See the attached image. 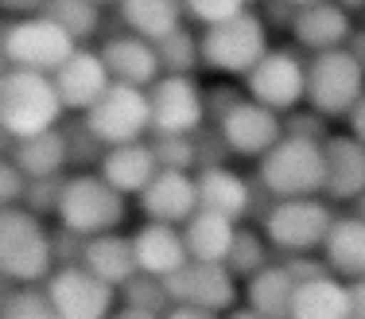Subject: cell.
I'll return each mask as SVG.
<instances>
[{
	"label": "cell",
	"mask_w": 365,
	"mask_h": 319,
	"mask_svg": "<svg viewBox=\"0 0 365 319\" xmlns=\"http://www.w3.org/2000/svg\"><path fill=\"white\" fill-rule=\"evenodd\" d=\"M66 121V106L51 74L4 66L0 74V128L4 141H28Z\"/></svg>",
	"instance_id": "1"
},
{
	"label": "cell",
	"mask_w": 365,
	"mask_h": 319,
	"mask_svg": "<svg viewBox=\"0 0 365 319\" xmlns=\"http://www.w3.org/2000/svg\"><path fill=\"white\" fill-rule=\"evenodd\" d=\"M58 269L47 218L12 206L0 214V273L4 284H47Z\"/></svg>",
	"instance_id": "2"
},
{
	"label": "cell",
	"mask_w": 365,
	"mask_h": 319,
	"mask_svg": "<svg viewBox=\"0 0 365 319\" xmlns=\"http://www.w3.org/2000/svg\"><path fill=\"white\" fill-rule=\"evenodd\" d=\"M128 218V199L101 179V171H71L58 199L55 222L82 238H98L120 230Z\"/></svg>",
	"instance_id": "3"
},
{
	"label": "cell",
	"mask_w": 365,
	"mask_h": 319,
	"mask_svg": "<svg viewBox=\"0 0 365 319\" xmlns=\"http://www.w3.org/2000/svg\"><path fill=\"white\" fill-rule=\"evenodd\" d=\"M338 211L327 195L315 199H276L268 214L257 222L264 238L280 257H299V253H323L327 234L334 226Z\"/></svg>",
	"instance_id": "4"
},
{
	"label": "cell",
	"mask_w": 365,
	"mask_h": 319,
	"mask_svg": "<svg viewBox=\"0 0 365 319\" xmlns=\"http://www.w3.org/2000/svg\"><path fill=\"white\" fill-rule=\"evenodd\" d=\"M257 183L272 199H315L327 191V156L323 144L284 136L264 160H257Z\"/></svg>",
	"instance_id": "5"
},
{
	"label": "cell",
	"mask_w": 365,
	"mask_h": 319,
	"mask_svg": "<svg viewBox=\"0 0 365 319\" xmlns=\"http://www.w3.org/2000/svg\"><path fill=\"white\" fill-rule=\"evenodd\" d=\"M202 36V71L218 74V79H245L260 59L272 51L268 43V24L260 20L257 8L241 12L237 20L218 24V28L198 31Z\"/></svg>",
	"instance_id": "6"
},
{
	"label": "cell",
	"mask_w": 365,
	"mask_h": 319,
	"mask_svg": "<svg viewBox=\"0 0 365 319\" xmlns=\"http://www.w3.org/2000/svg\"><path fill=\"white\" fill-rule=\"evenodd\" d=\"M82 43L66 28H58L51 16H31V20H8L0 31V55L4 66L20 71H39V74H58V66L74 55Z\"/></svg>",
	"instance_id": "7"
},
{
	"label": "cell",
	"mask_w": 365,
	"mask_h": 319,
	"mask_svg": "<svg viewBox=\"0 0 365 319\" xmlns=\"http://www.w3.org/2000/svg\"><path fill=\"white\" fill-rule=\"evenodd\" d=\"M249 101L272 109V113H292L307 101V59L295 47H272L253 71L241 79Z\"/></svg>",
	"instance_id": "8"
},
{
	"label": "cell",
	"mask_w": 365,
	"mask_h": 319,
	"mask_svg": "<svg viewBox=\"0 0 365 319\" xmlns=\"http://www.w3.org/2000/svg\"><path fill=\"white\" fill-rule=\"evenodd\" d=\"M365 93V71L346 51L307 59V106L319 109L327 121H346Z\"/></svg>",
	"instance_id": "9"
},
{
	"label": "cell",
	"mask_w": 365,
	"mask_h": 319,
	"mask_svg": "<svg viewBox=\"0 0 365 319\" xmlns=\"http://www.w3.org/2000/svg\"><path fill=\"white\" fill-rule=\"evenodd\" d=\"M82 121L106 148L136 144V141H148V133H152V101H148V90L113 82L106 98L90 113H82Z\"/></svg>",
	"instance_id": "10"
},
{
	"label": "cell",
	"mask_w": 365,
	"mask_h": 319,
	"mask_svg": "<svg viewBox=\"0 0 365 319\" xmlns=\"http://www.w3.org/2000/svg\"><path fill=\"white\" fill-rule=\"evenodd\" d=\"M152 101V133L163 136H195L206 121V86L195 74H163L148 90Z\"/></svg>",
	"instance_id": "11"
},
{
	"label": "cell",
	"mask_w": 365,
	"mask_h": 319,
	"mask_svg": "<svg viewBox=\"0 0 365 319\" xmlns=\"http://www.w3.org/2000/svg\"><path fill=\"white\" fill-rule=\"evenodd\" d=\"M47 296L63 319H113L120 308L117 288L93 277L86 265H58L47 280Z\"/></svg>",
	"instance_id": "12"
},
{
	"label": "cell",
	"mask_w": 365,
	"mask_h": 319,
	"mask_svg": "<svg viewBox=\"0 0 365 319\" xmlns=\"http://www.w3.org/2000/svg\"><path fill=\"white\" fill-rule=\"evenodd\" d=\"M198 199H202V211L225 214V218H233V222H245L249 214L260 222L268 214V206L276 203L257 179L233 171L230 163H225V168H202L198 171Z\"/></svg>",
	"instance_id": "13"
},
{
	"label": "cell",
	"mask_w": 365,
	"mask_h": 319,
	"mask_svg": "<svg viewBox=\"0 0 365 319\" xmlns=\"http://www.w3.org/2000/svg\"><path fill=\"white\" fill-rule=\"evenodd\" d=\"M168 292L175 308H198V312L214 315H230L233 308H241V280L225 265L190 261L187 269L168 280Z\"/></svg>",
	"instance_id": "14"
},
{
	"label": "cell",
	"mask_w": 365,
	"mask_h": 319,
	"mask_svg": "<svg viewBox=\"0 0 365 319\" xmlns=\"http://www.w3.org/2000/svg\"><path fill=\"white\" fill-rule=\"evenodd\" d=\"M51 79H55L58 98H63V106L71 117L90 113L113 86V74H109V66H106V59H101L98 47H78L74 55L58 66V74H51Z\"/></svg>",
	"instance_id": "15"
},
{
	"label": "cell",
	"mask_w": 365,
	"mask_h": 319,
	"mask_svg": "<svg viewBox=\"0 0 365 319\" xmlns=\"http://www.w3.org/2000/svg\"><path fill=\"white\" fill-rule=\"evenodd\" d=\"M144 222H168V226H187L198 211V171H160V176L148 183V191L136 199Z\"/></svg>",
	"instance_id": "16"
},
{
	"label": "cell",
	"mask_w": 365,
	"mask_h": 319,
	"mask_svg": "<svg viewBox=\"0 0 365 319\" xmlns=\"http://www.w3.org/2000/svg\"><path fill=\"white\" fill-rule=\"evenodd\" d=\"M218 128H222L225 144H230V152L241 160H264L284 141V117L257 106V101L237 106Z\"/></svg>",
	"instance_id": "17"
},
{
	"label": "cell",
	"mask_w": 365,
	"mask_h": 319,
	"mask_svg": "<svg viewBox=\"0 0 365 319\" xmlns=\"http://www.w3.org/2000/svg\"><path fill=\"white\" fill-rule=\"evenodd\" d=\"M101 59H106L113 82L120 86H136V90H152L155 82L163 79V66H160V51L155 43H148L133 31H113L98 43Z\"/></svg>",
	"instance_id": "18"
},
{
	"label": "cell",
	"mask_w": 365,
	"mask_h": 319,
	"mask_svg": "<svg viewBox=\"0 0 365 319\" xmlns=\"http://www.w3.org/2000/svg\"><path fill=\"white\" fill-rule=\"evenodd\" d=\"M354 28H358V20H354L342 4L323 0V4L299 8V16H295V24H292V43L307 59L327 55V51H342L346 43H350Z\"/></svg>",
	"instance_id": "19"
},
{
	"label": "cell",
	"mask_w": 365,
	"mask_h": 319,
	"mask_svg": "<svg viewBox=\"0 0 365 319\" xmlns=\"http://www.w3.org/2000/svg\"><path fill=\"white\" fill-rule=\"evenodd\" d=\"M133 245H136V265L148 277L171 280L175 273H182L190 265V249L182 238V226H168V222H144L133 230Z\"/></svg>",
	"instance_id": "20"
},
{
	"label": "cell",
	"mask_w": 365,
	"mask_h": 319,
	"mask_svg": "<svg viewBox=\"0 0 365 319\" xmlns=\"http://www.w3.org/2000/svg\"><path fill=\"white\" fill-rule=\"evenodd\" d=\"M327 156V199L330 203H358L365 195V144L350 133H334L323 144Z\"/></svg>",
	"instance_id": "21"
},
{
	"label": "cell",
	"mask_w": 365,
	"mask_h": 319,
	"mask_svg": "<svg viewBox=\"0 0 365 319\" xmlns=\"http://www.w3.org/2000/svg\"><path fill=\"white\" fill-rule=\"evenodd\" d=\"M98 171L109 187H117V191L125 195V199H140L148 191V183L160 176V160H155L152 136H148V141H136V144L109 148Z\"/></svg>",
	"instance_id": "22"
},
{
	"label": "cell",
	"mask_w": 365,
	"mask_h": 319,
	"mask_svg": "<svg viewBox=\"0 0 365 319\" xmlns=\"http://www.w3.org/2000/svg\"><path fill=\"white\" fill-rule=\"evenodd\" d=\"M4 156L28 179H55V176H66V171H71V148H66L63 125L51 128V133L28 136V141H8Z\"/></svg>",
	"instance_id": "23"
},
{
	"label": "cell",
	"mask_w": 365,
	"mask_h": 319,
	"mask_svg": "<svg viewBox=\"0 0 365 319\" xmlns=\"http://www.w3.org/2000/svg\"><path fill=\"white\" fill-rule=\"evenodd\" d=\"M117 20H120V31L160 43L187 24V4L182 0H120Z\"/></svg>",
	"instance_id": "24"
},
{
	"label": "cell",
	"mask_w": 365,
	"mask_h": 319,
	"mask_svg": "<svg viewBox=\"0 0 365 319\" xmlns=\"http://www.w3.org/2000/svg\"><path fill=\"white\" fill-rule=\"evenodd\" d=\"M82 265L101 277L113 288H120L125 280H133L140 273L136 265V245H133V234L125 230H113V234H98V238H86V253H82Z\"/></svg>",
	"instance_id": "25"
},
{
	"label": "cell",
	"mask_w": 365,
	"mask_h": 319,
	"mask_svg": "<svg viewBox=\"0 0 365 319\" xmlns=\"http://www.w3.org/2000/svg\"><path fill=\"white\" fill-rule=\"evenodd\" d=\"M323 257L338 280H346V284L365 280V222L358 214H338L334 218L327 245H323Z\"/></svg>",
	"instance_id": "26"
},
{
	"label": "cell",
	"mask_w": 365,
	"mask_h": 319,
	"mask_svg": "<svg viewBox=\"0 0 365 319\" xmlns=\"http://www.w3.org/2000/svg\"><path fill=\"white\" fill-rule=\"evenodd\" d=\"M295 288H299V284H295L288 277V269L276 261V265H268L264 273H257L253 280L241 284V304L253 308V312L264 315V319H292Z\"/></svg>",
	"instance_id": "27"
},
{
	"label": "cell",
	"mask_w": 365,
	"mask_h": 319,
	"mask_svg": "<svg viewBox=\"0 0 365 319\" xmlns=\"http://www.w3.org/2000/svg\"><path fill=\"white\" fill-rule=\"evenodd\" d=\"M237 226H241V222L225 218V214L198 211L195 218L182 226V238H187V249H190V261L225 265V257H230V249H233V238H237Z\"/></svg>",
	"instance_id": "28"
},
{
	"label": "cell",
	"mask_w": 365,
	"mask_h": 319,
	"mask_svg": "<svg viewBox=\"0 0 365 319\" xmlns=\"http://www.w3.org/2000/svg\"><path fill=\"white\" fill-rule=\"evenodd\" d=\"M292 319H350V284L323 277L295 288Z\"/></svg>",
	"instance_id": "29"
},
{
	"label": "cell",
	"mask_w": 365,
	"mask_h": 319,
	"mask_svg": "<svg viewBox=\"0 0 365 319\" xmlns=\"http://www.w3.org/2000/svg\"><path fill=\"white\" fill-rule=\"evenodd\" d=\"M272 253H276V249H272V241L264 238V230L241 222L237 238H233V249H230V257H225V269L245 284V280H253L257 273H264L268 265H276Z\"/></svg>",
	"instance_id": "30"
},
{
	"label": "cell",
	"mask_w": 365,
	"mask_h": 319,
	"mask_svg": "<svg viewBox=\"0 0 365 319\" xmlns=\"http://www.w3.org/2000/svg\"><path fill=\"white\" fill-rule=\"evenodd\" d=\"M0 319H63V315L51 304L47 284H4Z\"/></svg>",
	"instance_id": "31"
},
{
	"label": "cell",
	"mask_w": 365,
	"mask_h": 319,
	"mask_svg": "<svg viewBox=\"0 0 365 319\" xmlns=\"http://www.w3.org/2000/svg\"><path fill=\"white\" fill-rule=\"evenodd\" d=\"M47 16L58 24V28H66L74 36V43H90L98 39L101 24H106V16H101V4H93V0H51Z\"/></svg>",
	"instance_id": "32"
},
{
	"label": "cell",
	"mask_w": 365,
	"mask_h": 319,
	"mask_svg": "<svg viewBox=\"0 0 365 319\" xmlns=\"http://www.w3.org/2000/svg\"><path fill=\"white\" fill-rule=\"evenodd\" d=\"M155 51H160L163 74H198L202 71V36H195L187 24L179 31H171L168 39L155 43Z\"/></svg>",
	"instance_id": "33"
},
{
	"label": "cell",
	"mask_w": 365,
	"mask_h": 319,
	"mask_svg": "<svg viewBox=\"0 0 365 319\" xmlns=\"http://www.w3.org/2000/svg\"><path fill=\"white\" fill-rule=\"evenodd\" d=\"M120 296V308H136V312H152V315H168L171 308V292H168V280L160 277H148V273H136L133 280H125L117 288Z\"/></svg>",
	"instance_id": "34"
},
{
	"label": "cell",
	"mask_w": 365,
	"mask_h": 319,
	"mask_svg": "<svg viewBox=\"0 0 365 319\" xmlns=\"http://www.w3.org/2000/svg\"><path fill=\"white\" fill-rule=\"evenodd\" d=\"M63 133H66V148H71V171H98L109 148L90 133V125L82 117H71L63 121Z\"/></svg>",
	"instance_id": "35"
},
{
	"label": "cell",
	"mask_w": 365,
	"mask_h": 319,
	"mask_svg": "<svg viewBox=\"0 0 365 319\" xmlns=\"http://www.w3.org/2000/svg\"><path fill=\"white\" fill-rule=\"evenodd\" d=\"M152 148L160 160V171H198V144L195 136H163L152 133Z\"/></svg>",
	"instance_id": "36"
},
{
	"label": "cell",
	"mask_w": 365,
	"mask_h": 319,
	"mask_svg": "<svg viewBox=\"0 0 365 319\" xmlns=\"http://www.w3.org/2000/svg\"><path fill=\"white\" fill-rule=\"evenodd\" d=\"M334 121H327L319 109H311L307 101H303L299 109H292V113H284V136H292V141H311V144H327L330 136H334Z\"/></svg>",
	"instance_id": "37"
},
{
	"label": "cell",
	"mask_w": 365,
	"mask_h": 319,
	"mask_svg": "<svg viewBox=\"0 0 365 319\" xmlns=\"http://www.w3.org/2000/svg\"><path fill=\"white\" fill-rule=\"evenodd\" d=\"M187 4V20L198 24V28H218V24L237 20L241 12H249V0H182Z\"/></svg>",
	"instance_id": "38"
},
{
	"label": "cell",
	"mask_w": 365,
	"mask_h": 319,
	"mask_svg": "<svg viewBox=\"0 0 365 319\" xmlns=\"http://www.w3.org/2000/svg\"><path fill=\"white\" fill-rule=\"evenodd\" d=\"M245 101H249V93H245L241 82H233V79L210 82L206 86V121H210V125H222V121L237 106H245Z\"/></svg>",
	"instance_id": "39"
},
{
	"label": "cell",
	"mask_w": 365,
	"mask_h": 319,
	"mask_svg": "<svg viewBox=\"0 0 365 319\" xmlns=\"http://www.w3.org/2000/svg\"><path fill=\"white\" fill-rule=\"evenodd\" d=\"M63 187H66V176L31 179L28 195H24V211L39 214V218H55V214H58V199H63Z\"/></svg>",
	"instance_id": "40"
},
{
	"label": "cell",
	"mask_w": 365,
	"mask_h": 319,
	"mask_svg": "<svg viewBox=\"0 0 365 319\" xmlns=\"http://www.w3.org/2000/svg\"><path fill=\"white\" fill-rule=\"evenodd\" d=\"M195 144H198V171H202V168H225L230 156H233L218 125H202L195 133Z\"/></svg>",
	"instance_id": "41"
},
{
	"label": "cell",
	"mask_w": 365,
	"mask_h": 319,
	"mask_svg": "<svg viewBox=\"0 0 365 319\" xmlns=\"http://www.w3.org/2000/svg\"><path fill=\"white\" fill-rule=\"evenodd\" d=\"M280 265L288 269V277L295 284H311V280H323V277H334L327 265L323 253H299V257H280Z\"/></svg>",
	"instance_id": "42"
},
{
	"label": "cell",
	"mask_w": 365,
	"mask_h": 319,
	"mask_svg": "<svg viewBox=\"0 0 365 319\" xmlns=\"http://www.w3.org/2000/svg\"><path fill=\"white\" fill-rule=\"evenodd\" d=\"M31 179L24 176L20 168H16L12 160H0V199H4V211H12V206H24V195H28Z\"/></svg>",
	"instance_id": "43"
},
{
	"label": "cell",
	"mask_w": 365,
	"mask_h": 319,
	"mask_svg": "<svg viewBox=\"0 0 365 319\" xmlns=\"http://www.w3.org/2000/svg\"><path fill=\"white\" fill-rule=\"evenodd\" d=\"M51 241H55V261L58 265H82V253H86V238L74 234L66 226H55L51 230Z\"/></svg>",
	"instance_id": "44"
},
{
	"label": "cell",
	"mask_w": 365,
	"mask_h": 319,
	"mask_svg": "<svg viewBox=\"0 0 365 319\" xmlns=\"http://www.w3.org/2000/svg\"><path fill=\"white\" fill-rule=\"evenodd\" d=\"M257 12H260V20H264L268 28L288 31L292 36V24H295V16H299V8H295L292 0H264V4H257Z\"/></svg>",
	"instance_id": "45"
},
{
	"label": "cell",
	"mask_w": 365,
	"mask_h": 319,
	"mask_svg": "<svg viewBox=\"0 0 365 319\" xmlns=\"http://www.w3.org/2000/svg\"><path fill=\"white\" fill-rule=\"evenodd\" d=\"M8 20H31V16H47L51 0H0Z\"/></svg>",
	"instance_id": "46"
},
{
	"label": "cell",
	"mask_w": 365,
	"mask_h": 319,
	"mask_svg": "<svg viewBox=\"0 0 365 319\" xmlns=\"http://www.w3.org/2000/svg\"><path fill=\"white\" fill-rule=\"evenodd\" d=\"M342 51H346V55H350L354 63H358L361 71H365V24H358V28H354V36H350V43H346Z\"/></svg>",
	"instance_id": "47"
},
{
	"label": "cell",
	"mask_w": 365,
	"mask_h": 319,
	"mask_svg": "<svg viewBox=\"0 0 365 319\" xmlns=\"http://www.w3.org/2000/svg\"><path fill=\"white\" fill-rule=\"evenodd\" d=\"M346 133L350 136H358V141L365 144V93H361V101L354 106V113L346 117Z\"/></svg>",
	"instance_id": "48"
},
{
	"label": "cell",
	"mask_w": 365,
	"mask_h": 319,
	"mask_svg": "<svg viewBox=\"0 0 365 319\" xmlns=\"http://www.w3.org/2000/svg\"><path fill=\"white\" fill-rule=\"evenodd\" d=\"M350 319H365V280L350 284Z\"/></svg>",
	"instance_id": "49"
},
{
	"label": "cell",
	"mask_w": 365,
	"mask_h": 319,
	"mask_svg": "<svg viewBox=\"0 0 365 319\" xmlns=\"http://www.w3.org/2000/svg\"><path fill=\"white\" fill-rule=\"evenodd\" d=\"M163 319H225V315H214V312H198V308H171Z\"/></svg>",
	"instance_id": "50"
},
{
	"label": "cell",
	"mask_w": 365,
	"mask_h": 319,
	"mask_svg": "<svg viewBox=\"0 0 365 319\" xmlns=\"http://www.w3.org/2000/svg\"><path fill=\"white\" fill-rule=\"evenodd\" d=\"M113 319H163V315H152V312H136V308H117Z\"/></svg>",
	"instance_id": "51"
},
{
	"label": "cell",
	"mask_w": 365,
	"mask_h": 319,
	"mask_svg": "<svg viewBox=\"0 0 365 319\" xmlns=\"http://www.w3.org/2000/svg\"><path fill=\"white\" fill-rule=\"evenodd\" d=\"M334 4H342L354 20H365V0H334Z\"/></svg>",
	"instance_id": "52"
},
{
	"label": "cell",
	"mask_w": 365,
	"mask_h": 319,
	"mask_svg": "<svg viewBox=\"0 0 365 319\" xmlns=\"http://www.w3.org/2000/svg\"><path fill=\"white\" fill-rule=\"evenodd\" d=\"M225 319H264V315H257L253 308H245V304H241V308H233V312L225 315Z\"/></svg>",
	"instance_id": "53"
},
{
	"label": "cell",
	"mask_w": 365,
	"mask_h": 319,
	"mask_svg": "<svg viewBox=\"0 0 365 319\" xmlns=\"http://www.w3.org/2000/svg\"><path fill=\"white\" fill-rule=\"evenodd\" d=\"M350 214H358V218L365 222V195H361V199H358V203H354V206H350Z\"/></svg>",
	"instance_id": "54"
},
{
	"label": "cell",
	"mask_w": 365,
	"mask_h": 319,
	"mask_svg": "<svg viewBox=\"0 0 365 319\" xmlns=\"http://www.w3.org/2000/svg\"><path fill=\"white\" fill-rule=\"evenodd\" d=\"M295 8H311V4H323V0H292Z\"/></svg>",
	"instance_id": "55"
},
{
	"label": "cell",
	"mask_w": 365,
	"mask_h": 319,
	"mask_svg": "<svg viewBox=\"0 0 365 319\" xmlns=\"http://www.w3.org/2000/svg\"><path fill=\"white\" fill-rule=\"evenodd\" d=\"M93 4H101V8H106V4H120V0H93Z\"/></svg>",
	"instance_id": "56"
},
{
	"label": "cell",
	"mask_w": 365,
	"mask_h": 319,
	"mask_svg": "<svg viewBox=\"0 0 365 319\" xmlns=\"http://www.w3.org/2000/svg\"><path fill=\"white\" fill-rule=\"evenodd\" d=\"M249 4H253V8H257V4H264V0H249Z\"/></svg>",
	"instance_id": "57"
},
{
	"label": "cell",
	"mask_w": 365,
	"mask_h": 319,
	"mask_svg": "<svg viewBox=\"0 0 365 319\" xmlns=\"http://www.w3.org/2000/svg\"><path fill=\"white\" fill-rule=\"evenodd\" d=\"M361 24H365V20H361Z\"/></svg>",
	"instance_id": "58"
}]
</instances>
